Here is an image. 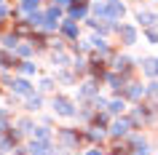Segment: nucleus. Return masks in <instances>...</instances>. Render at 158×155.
<instances>
[{"instance_id":"nucleus-34","label":"nucleus","mask_w":158,"mask_h":155,"mask_svg":"<svg viewBox=\"0 0 158 155\" xmlns=\"http://www.w3.org/2000/svg\"><path fill=\"white\" fill-rule=\"evenodd\" d=\"M83 155H105V153H102L99 147H91V150H86V153H83Z\"/></svg>"},{"instance_id":"nucleus-32","label":"nucleus","mask_w":158,"mask_h":155,"mask_svg":"<svg viewBox=\"0 0 158 155\" xmlns=\"http://www.w3.org/2000/svg\"><path fill=\"white\" fill-rule=\"evenodd\" d=\"M59 80H62V83H70V80H73V75H70V72H59Z\"/></svg>"},{"instance_id":"nucleus-6","label":"nucleus","mask_w":158,"mask_h":155,"mask_svg":"<svg viewBox=\"0 0 158 155\" xmlns=\"http://www.w3.org/2000/svg\"><path fill=\"white\" fill-rule=\"evenodd\" d=\"M11 88H14V94H19V96H32L35 94V86L27 80V78H14Z\"/></svg>"},{"instance_id":"nucleus-25","label":"nucleus","mask_w":158,"mask_h":155,"mask_svg":"<svg viewBox=\"0 0 158 155\" xmlns=\"http://www.w3.org/2000/svg\"><path fill=\"white\" fill-rule=\"evenodd\" d=\"M32 51H35V46H32V43H19L14 54H16V56H32Z\"/></svg>"},{"instance_id":"nucleus-14","label":"nucleus","mask_w":158,"mask_h":155,"mask_svg":"<svg viewBox=\"0 0 158 155\" xmlns=\"http://www.w3.org/2000/svg\"><path fill=\"white\" fill-rule=\"evenodd\" d=\"M137 22H139L145 30H150V27L158 22V16H156V14H150V11H139V14H137Z\"/></svg>"},{"instance_id":"nucleus-18","label":"nucleus","mask_w":158,"mask_h":155,"mask_svg":"<svg viewBox=\"0 0 158 155\" xmlns=\"http://www.w3.org/2000/svg\"><path fill=\"white\" fill-rule=\"evenodd\" d=\"M123 110H126V99H123V96L107 102V112H110V115H123Z\"/></svg>"},{"instance_id":"nucleus-2","label":"nucleus","mask_w":158,"mask_h":155,"mask_svg":"<svg viewBox=\"0 0 158 155\" xmlns=\"http://www.w3.org/2000/svg\"><path fill=\"white\" fill-rule=\"evenodd\" d=\"M59 147H54V142H43V139H30L27 153L30 155H59Z\"/></svg>"},{"instance_id":"nucleus-19","label":"nucleus","mask_w":158,"mask_h":155,"mask_svg":"<svg viewBox=\"0 0 158 155\" xmlns=\"http://www.w3.org/2000/svg\"><path fill=\"white\" fill-rule=\"evenodd\" d=\"M51 137H54V134H51L48 126H35V128H32V139H43V142H51Z\"/></svg>"},{"instance_id":"nucleus-33","label":"nucleus","mask_w":158,"mask_h":155,"mask_svg":"<svg viewBox=\"0 0 158 155\" xmlns=\"http://www.w3.org/2000/svg\"><path fill=\"white\" fill-rule=\"evenodd\" d=\"M134 155H150V150L142 145V147H137V150H134Z\"/></svg>"},{"instance_id":"nucleus-20","label":"nucleus","mask_w":158,"mask_h":155,"mask_svg":"<svg viewBox=\"0 0 158 155\" xmlns=\"http://www.w3.org/2000/svg\"><path fill=\"white\" fill-rule=\"evenodd\" d=\"M19 35L16 32H11V35H3V48L6 51H16V46H19Z\"/></svg>"},{"instance_id":"nucleus-29","label":"nucleus","mask_w":158,"mask_h":155,"mask_svg":"<svg viewBox=\"0 0 158 155\" xmlns=\"http://www.w3.org/2000/svg\"><path fill=\"white\" fill-rule=\"evenodd\" d=\"M145 35H148V40H150V43H158V30H153V27H150Z\"/></svg>"},{"instance_id":"nucleus-35","label":"nucleus","mask_w":158,"mask_h":155,"mask_svg":"<svg viewBox=\"0 0 158 155\" xmlns=\"http://www.w3.org/2000/svg\"><path fill=\"white\" fill-rule=\"evenodd\" d=\"M54 3H56V6H70L73 0H54Z\"/></svg>"},{"instance_id":"nucleus-17","label":"nucleus","mask_w":158,"mask_h":155,"mask_svg":"<svg viewBox=\"0 0 158 155\" xmlns=\"http://www.w3.org/2000/svg\"><path fill=\"white\" fill-rule=\"evenodd\" d=\"M51 62H54V67H70V56H67L62 48H56L51 54Z\"/></svg>"},{"instance_id":"nucleus-7","label":"nucleus","mask_w":158,"mask_h":155,"mask_svg":"<svg viewBox=\"0 0 158 155\" xmlns=\"http://www.w3.org/2000/svg\"><path fill=\"white\" fill-rule=\"evenodd\" d=\"M145 94H148V88H142L139 83H126L123 88V99H131V102H139Z\"/></svg>"},{"instance_id":"nucleus-10","label":"nucleus","mask_w":158,"mask_h":155,"mask_svg":"<svg viewBox=\"0 0 158 155\" xmlns=\"http://www.w3.org/2000/svg\"><path fill=\"white\" fill-rule=\"evenodd\" d=\"M56 137L62 139V145H64L67 150H75V147H78V134H75V131H70V128H59Z\"/></svg>"},{"instance_id":"nucleus-15","label":"nucleus","mask_w":158,"mask_h":155,"mask_svg":"<svg viewBox=\"0 0 158 155\" xmlns=\"http://www.w3.org/2000/svg\"><path fill=\"white\" fill-rule=\"evenodd\" d=\"M113 70L121 72V75H129V72H131V59H129V56H118L115 64H113Z\"/></svg>"},{"instance_id":"nucleus-5","label":"nucleus","mask_w":158,"mask_h":155,"mask_svg":"<svg viewBox=\"0 0 158 155\" xmlns=\"http://www.w3.org/2000/svg\"><path fill=\"white\" fill-rule=\"evenodd\" d=\"M115 32H118V38L123 40V46H134V43H137V27H131V24H118Z\"/></svg>"},{"instance_id":"nucleus-31","label":"nucleus","mask_w":158,"mask_h":155,"mask_svg":"<svg viewBox=\"0 0 158 155\" xmlns=\"http://www.w3.org/2000/svg\"><path fill=\"white\" fill-rule=\"evenodd\" d=\"M148 94H153V96H158V83H156V80H153V83L148 86Z\"/></svg>"},{"instance_id":"nucleus-37","label":"nucleus","mask_w":158,"mask_h":155,"mask_svg":"<svg viewBox=\"0 0 158 155\" xmlns=\"http://www.w3.org/2000/svg\"><path fill=\"white\" fill-rule=\"evenodd\" d=\"M0 6H6V0H0Z\"/></svg>"},{"instance_id":"nucleus-1","label":"nucleus","mask_w":158,"mask_h":155,"mask_svg":"<svg viewBox=\"0 0 158 155\" xmlns=\"http://www.w3.org/2000/svg\"><path fill=\"white\" fill-rule=\"evenodd\" d=\"M51 107H54V112L62 115V118H78V110H75V104L67 96H54Z\"/></svg>"},{"instance_id":"nucleus-28","label":"nucleus","mask_w":158,"mask_h":155,"mask_svg":"<svg viewBox=\"0 0 158 155\" xmlns=\"http://www.w3.org/2000/svg\"><path fill=\"white\" fill-rule=\"evenodd\" d=\"M48 91H54V80L46 78V80H40V94H48Z\"/></svg>"},{"instance_id":"nucleus-9","label":"nucleus","mask_w":158,"mask_h":155,"mask_svg":"<svg viewBox=\"0 0 158 155\" xmlns=\"http://www.w3.org/2000/svg\"><path fill=\"white\" fill-rule=\"evenodd\" d=\"M89 8H91L89 3H73V6H70V11H67V16L73 19V22L86 19V16H89Z\"/></svg>"},{"instance_id":"nucleus-23","label":"nucleus","mask_w":158,"mask_h":155,"mask_svg":"<svg viewBox=\"0 0 158 155\" xmlns=\"http://www.w3.org/2000/svg\"><path fill=\"white\" fill-rule=\"evenodd\" d=\"M40 107H43V96H40V94H32V96H27V110L38 112Z\"/></svg>"},{"instance_id":"nucleus-21","label":"nucleus","mask_w":158,"mask_h":155,"mask_svg":"<svg viewBox=\"0 0 158 155\" xmlns=\"http://www.w3.org/2000/svg\"><path fill=\"white\" fill-rule=\"evenodd\" d=\"M97 91H99V88H97V83H91V80H89V83H83V86H81V88H78V94H81V96H97Z\"/></svg>"},{"instance_id":"nucleus-22","label":"nucleus","mask_w":158,"mask_h":155,"mask_svg":"<svg viewBox=\"0 0 158 155\" xmlns=\"http://www.w3.org/2000/svg\"><path fill=\"white\" fill-rule=\"evenodd\" d=\"M35 11H40V0H22V14H35Z\"/></svg>"},{"instance_id":"nucleus-27","label":"nucleus","mask_w":158,"mask_h":155,"mask_svg":"<svg viewBox=\"0 0 158 155\" xmlns=\"http://www.w3.org/2000/svg\"><path fill=\"white\" fill-rule=\"evenodd\" d=\"M19 72L30 78V75H35V72H38V64H32V62H22V64H19Z\"/></svg>"},{"instance_id":"nucleus-16","label":"nucleus","mask_w":158,"mask_h":155,"mask_svg":"<svg viewBox=\"0 0 158 155\" xmlns=\"http://www.w3.org/2000/svg\"><path fill=\"white\" fill-rule=\"evenodd\" d=\"M86 137H89V139H94V142H102V139L107 137V131H105V126H97V123H94V126H89Z\"/></svg>"},{"instance_id":"nucleus-13","label":"nucleus","mask_w":158,"mask_h":155,"mask_svg":"<svg viewBox=\"0 0 158 155\" xmlns=\"http://www.w3.org/2000/svg\"><path fill=\"white\" fill-rule=\"evenodd\" d=\"M91 46H94V51H97V54H102V56H107V54H110L105 35H94V38H91Z\"/></svg>"},{"instance_id":"nucleus-36","label":"nucleus","mask_w":158,"mask_h":155,"mask_svg":"<svg viewBox=\"0 0 158 155\" xmlns=\"http://www.w3.org/2000/svg\"><path fill=\"white\" fill-rule=\"evenodd\" d=\"M14 155H24V153H22V150H16V153H14Z\"/></svg>"},{"instance_id":"nucleus-12","label":"nucleus","mask_w":158,"mask_h":155,"mask_svg":"<svg viewBox=\"0 0 158 155\" xmlns=\"http://www.w3.org/2000/svg\"><path fill=\"white\" fill-rule=\"evenodd\" d=\"M142 72L150 75V78H158V59H153V56L142 59Z\"/></svg>"},{"instance_id":"nucleus-4","label":"nucleus","mask_w":158,"mask_h":155,"mask_svg":"<svg viewBox=\"0 0 158 155\" xmlns=\"http://www.w3.org/2000/svg\"><path fill=\"white\" fill-rule=\"evenodd\" d=\"M105 3H107V19L110 22H121L126 16V6L121 0H105Z\"/></svg>"},{"instance_id":"nucleus-3","label":"nucleus","mask_w":158,"mask_h":155,"mask_svg":"<svg viewBox=\"0 0 158 155\" xmlns=\"http://www.w3.org/2000/svg\"><path fill=\"white\" fill-rule=\"evenodd\" d=\"M134 128L131 118H126V115H121V118H115V120L110 123V137H129V131Z\"/></svg>"},{"instance_id":"nucleus-8","label":"nucleus","mask_w":158,"mask_h":155,"mask_svg":"<svg viewBox=\"0 0 158 155\" xmlns=\"http://www.w3.org/2000/svg\"><path fill=\"white\" fill-rule=\"evenodd\" d=\"M105 83H107L113 91H123V88H126V75H121V72H115V70H113V72L105 75Z\"/></svg>"},{"instance_id":"nucleus-24","label":"nucleus","mask_w":158,"mask_h":155,"mask_svg":"<svg viewBox=\"0 0 158 155\" xmlns=\"http://www.w3.org/2000/svg\"><path fill=\"white\" fill-rule=\"evenodd\" d=\"M8 131H11V115L6 110H0V137L8 134Z\"/></svg>"},{"instance_id":"nucleus-26","label":"nucleus","mask_w":158,"mask_h":155,"mask_svg":"<svg viewBox=\"0 0 158 155\" xmlns=\"http://www.w3.org/2000/svg\"><path fill=\"white\" fill-rule=\"evenodd\" d=\"M32 128H35V123L30 120V118H22V120H19V134H30V137H32Z\"/></svg>"},{"instance_id":"nucleus-11","label":"nucleus","mask_w":158,"mask_h":155,"mask_svg":"<svg viewBox=\"0 0 158 155\" xmlns=\"http://www.w3.org/2000/svg\"><path fill=\"white\" fill-rule=\"evenodd\" d=\"M59 30H62V35H64V38H70V40H78V35H81V30H78V24H75L73 19L62 22V24H59Z\"/></svg>"},{"instance_id":"nucleus-30","label":"nucleus","mask_w":158,"mask_h":155,"mask_svg":"<svg viewBox=\"0 0 158 155\" xmlns=\"http://www.w3.org/2000/svg\"><path fill=\"white\" fill-rule=\"evenodd\" d=\"M8 14H11V11L6 8V6H0V24H3V22H6V19H8Z\"/></svg>"}]
</instances>
